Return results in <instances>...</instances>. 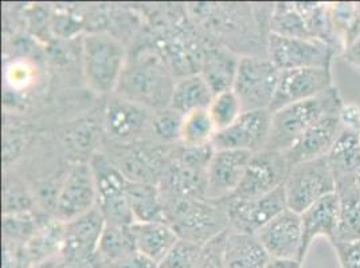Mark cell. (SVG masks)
Returning a JSON list of instances; mask_svg holds the SVG:
<instances>
[{
	"label": "cell",
	"mask_w": 360,
	"mask_h": 268,
	"mask_svg": "<svg viewBox=\"0 0 360 268\" xmlns=\"http://www.w3.org/2000/svg\"><path fill=\"white\" fill-rule=\"evenodd\" d=\"M343 100L336 86L315 98L289 105L271 113V123L266 149L286 152L302 134L326 116L340 110Z\"/></svg>",
	"instance_id": "1"
},
{
	"label": "cell",
	"mask_w": 360,
	"mask_h": 268,
	"mask_svg": "<svg viewBox=\"0 0 360 268\" xmlns=\"http://www.w3.org/2000/svg\"><path fill=\"white\" fill-rule=\"evenodd\" d=\"M82 63L90 88L97 93H110L119 86L125 50L116 38L108 34H90L84 39Z\"/></svg>",
	"instance_id": "2"
},
{
	"label": "cell",
	"mask_w": 360,
	"mask_h": 268,
	"mask_svg": "<svg viewBox=\"0 0 360 268\" xmlns=\"http://www.w3.org/2000/svg\"><path fill=\"white\" fill-rule=\"evenodd\" d=\"M174 86L171 76L158 60H139L124 69L117 88L121 98L162 110L169 107Z\"/></svg>",
	"instance_id": "3"
},
{
	"label": "cell",
	"mask_w": 360,
	"mask_h": 268,
	"mask_svg": "<svg viewBox=\"0 0 360 268\" xmlns=\"http://www.w3.org/2000/svg\"><path fill=\"white\" fill-rule=\"evenodd\" d=\"M286 206L302 213L316 201L336 192V180L327 157L305 161L290 168L284 182Z\"/></svg>",
	"instance_id": "4"
},
{
	"label": "cell",
	"mask_w": 360,
	"mask_h": 268,
	"mask_svg": "<svg viewBox=\"0 0 360 268\" xmlns=\"http://www.w3.org/2000/svg\"><path fill=\"white\" fill-rule=\"evenodd\" d=\"M167 219H171L169 225L178 232L179 238L193 240L202 246L227 229L229 224L227 209L224 212L206 204L203 199L187 197H178L171 209H165Z\"/></svg>",
	"instance_id": "5"
},
{
	"label": "cell",
	"mask_w": 360,
	"mask_h": 268,
	"mask_svg": "<svg viewBox=\"0 0 360 268\" xmlns=\"http://www.w3.org/2000/svg\"><path fill=\"white\" fill-rule=\"evenodd\" d=\"M280 73L268 55H248L240 58L233 90L240 100L243 112L269 110Z\"/></svg>",
	"instance_id": "6"
},
{
	"label": "cell",
	"mask_w": 360,
	"mask_h": 268,
	"mask_svg": "<svg viewBox=\"0 0 360 268\" xmlns=\"http://www.w3.org/2000/svg\"><path fill=\"white\" fill-rule=\"evenodd\" d=\"M89 165L96 184V207L103 213L106 223L121 225L135 223L127 199L128 179L101 153L94 154Z\"/></svg>",
	"instance_id": "7"
},
{
	"label": "cell",
	"mask_w": 360,
	"mask_h": 268,
	"mask_svg": "<svg viewBox=\"0 0 360 268\" xmlns=\"http://www.w3.org/2000/svg\"><path fill=\"white\" fill-rule=\"evenodd\" d=\"M266 55L280 70L307 67H330L336 50L312 38H285L268 34Z\"/></svg>",
	"instance_id": "8"
},
{
	"label": "cell",
	"mask_w": 360,
	"mask_h": 268,
	"mask_svg": "<svg viewBox=\"0 0 360 268\" xmlns=\"http://www.w3.org/2000/svg\"><path fill=\"white\" fill-rule=\"evenodd\" d=\"M290 166L283 152L253 153L238 189L230 199L249 200L270 194L285 182Z\"/></svg>",
	"instance_id": "9"
},
{
	"label": "cell",
	"mask_w": 360,
	"mask_h": 268,
	"mask_svg": "<svg viewBox=\"0 0 360 268\" xmlns=\"http://www.w3.org/2000/svg\"><path fill=\"white\" fill-rule=\"evenodd\" d=\"M333 86L330 67H307L281 72L269 112L274 113L289 105L315 98Z\"/></svg>",
	"instance_id": "10"
},
{
	"label": "cell",
	"mask_w": 360,
	"mask_h": 268,
	"mask_svg": "<svg viewBox=\"0 0 360 268\" xmlns=\"http://www.w3.org/2000/svg\"><path fill=\"white\" fill-rule=\"evenodd\" d=\"M271 113L268 109L242 112L237 121L225 130L217 132L212 147L215 150H246L258 153L266 149Z\"/></svg>",
	"instance_id": "11"
},
{
	"label": "cell",
	"mask_w": 360,
	"mask_h": 268,
	"mask_svg": "<svg viewBox=\"0 0 360 268\" xmlns=\"http://www.w3.org/2000/svg\"><path fill=\"white\" fill-rule=\"evenodd\" d=\"M286 208L284 185L257 199H230L227 206L229 225L236 232L255 235L264 225Z\"/></svg>",
	"instance_id": "12"
},
{
	"label": "cell",
	"mask_w": 360,
	"mask_h": 268,
	"mask_svg": "<svg viewBox=\"0 0 360 268\" xmlns=\"http://www.w3.org/2000/svg\"><path fill=\"white\" fill-rule=\"evenodd\" d=\"M257 239L268 253L270 259L300 260L302 246V224L300 213L286 208L257 234Z\"/></svg>",
	"instance_id": "13"
},
{
	"label": "cell",
	"mask_w": 360,
	"mask_h": 268,
	"mask_svg": "<svg viewBox=\"0 0 360 268\" xmlns=\"http://www.w3.org/2000/svg\"><path fill=\"white\" fill-rule=\"evenodd\" d=\"M96 203V184L90 165L72 166L57 197L58 217L69 223L94 208Z\"/></svg>",
	"instance_id": "14"
},
{
	"label": "cell",
	"mask_w": 360,
	"mask_h": 268,
	"mask_svg": "<svg viewBox=\"0 0 360 268\" xmlns=\"http://www.w3.org/2000/svg\"><path fill=\"white\" fill-rule=\"evenodd\" d=\"M105 223L100 209L94 207L85 215L66 224L62 241V253L66 259L75 263L90 262L96 253H98Z\"/></svg>",
	"instance_id": "15"
},
{
	"label": "cell",
	"mask_w": 360,
	"mask_h": 268,
	"mask_svg": "<svg viewBox=\"0 0 360 268\" xmlns=\"http://www.w3.org/2000/svg\"><path fill=\"white\" fill-rule=\"evenodd\" d=\"M252 156L246 150H215L207 168L206 199H230L236 194Z\"/></svg>",
	"instance_id": "16"
},
{
	"label": "cell",
	"mask_w": 360,
	"mask_h": 268,
	"mask_svg": "<svg viewBox=\"0 0 360 268\" xmlns=\"http://www.w3.org/2000/svg\"><path fill=\"white\" fill-rule=\"evenodd\" d=\"M342 132L339 112L326 116L301 135L297 142L284 152L289 166L327 157Z\"/></svg>",
	"instance_id": "17"
},
{
	"label": "cell",
	"mask_w": 360,
	"mask_h": 268,
	"mask_svg": "<svg viewBox=\"0 0 360 268\" xmlns=\"http://www.w3.org/2000/svg\"><path fill=\"white\" fill-rule=\"evenodd\" d=\"M340 199L338 194H328L321 200L316 201L309 208L301 213L302 224V246H301L300 262L302 263L308 250L311 248L316 238L324 236L333 243L338 224H339Z\"/></svg>",
	"instance_id": "18"
},
{
	"label": "cell",
	"mask_w": 360,
	"mask_h": 268,
	"mask_svg": "<svg viewBox=\"0 0 360 268\" xmlns=\"http://www.w3.org/2000/svg\"><path fill=\"white\" fill-rule=\"evenodd\" d=\"M136 251L155 260L158 264L179 240L178 232L167 222H135L131 224Z\"/></svg>",
	"instance_id": "19"
},
{
	"label": "cell",
	"mask_w": 360,
	"mask_h": 268,
	"mask_svg": "<svg viewBox=\"0 0 360 268\" xmlns=\"http://www.w3.org/2000/svg\"><path fill=\"white\" fill-rule=\"evenodd\" d=\"M270 256L255 235L229 231L226 239L225 268H265Z\"/></svg>",
	"instance_id": "20"
},
{
	"label": "cell",
	"mask_w": 360,
	"mask_h": 268,
	"mask_svg": "<svg viewBox=\"0 0 360 268\" xmlns=\"http://www.w3.org/2000/svg\"><path fill=\"white\" fill-rule=\"evenodd\" d=\"M336 194L340 199V210L333 243L360 240V188L358 177L339 181L336 184Z\"/></svg>",
	"instance_id": "21"
},
{
	"label": "cell",
	"mask_w": 360,
	"mask_h": 268,
	"mask_svg": "<svg viewBox=\"0 0 360 268\" xmlns=\"http://www.w3.org/2000/svg\"><path fill=\"white\" fill-rule=\"evenodd\" d=\"M147 122L148 113L144 106L121 97L108 105L106 129L116 138H129L140 133Z\"/></svg>",
	"instance_id": "22"
},
{
	"label": "cell",
	"mask_w": 360,
	"mask_h": 268,
	"mask_svg": "<svg viewBox=\"0 0 360 268\" xmlns=\"http://www.w3.org/2000/svg\"><path fill=\"white\" fill-rule=\"evenodd\" d=\"M127 199L135 222H165V203L153 184L128 180Z\"/></svg>",
	"instance_id": "23"
},
{
	"label": "cell",
	"mask_w": 360,
	"mask_h": 268,
	"mask_svg": "<svg viewBox=\"0 0 360 268\" xmlns=\"http://www.w3.org/2000/svg\"><path fill=\"white\" fill-rule=\"evenodd\" d=\"M336 184L356 179L360 173V134L343 130L327 154Z\"/></svg>",
	"instance_id": "24"
},
{
	"label": "cell",
	"mask_w": 360,
	"mask_h": 268,
	"mask_svg": "<svg viewBox=\"0 0 360 268\" xmlns=\"http://www.w3.org/2000/svg\"><path fill=\"white\" fill-rule=\"evenodd\" d=\"M212 98L214 94L202 74L188 75L175 83L169 107L186 116L195 110L209 109Z\"/></svg>",
	"instance_id": "25"
},
{
	"label": "cell",
	"mask_w": 360,
	"mask_h": 268,
	"mask_svg": "<svg viewBox=\"0 0 360 268\" xmlns=\"http://www.w3.org/2000/svg\"><path fill=\"white\" fill-rule=\"evenodd\" d=\"M238 62L231 53L222 48H212L206 54L203 60L202 76L210 86L214 95L227 90H233Z\"/></svg>",
	"instance_id": "26"
},
{
	"label": "cell",
	"mask_w": 360,
	"mask_h": 268,
	"mask_svg": "<svg viewBox=\"0 0 360 268\" xmlns=\"http://www.w3.org/2000/svg\"><path fill=\"white\" fill-rule=\"evenodd\" d=\"M135 251V240L131 231V225L105 223L98 246V253L103 257L116 264L121 259Z\"/></svg>",
	"instance_id": "27"
},
{
	"label": "cell",
	"mask_w": 360,
	"mask_h": 268,
	"mask_svg": "<svg viewBox=\"0 0 360 268\" xmlns=\"http://www.w3.org/2000/svg\"><path fill=\"white\" fill-rule=\"evenodd\" d=\"M269 34L285 38H311L296 3H277L273 6Z\"/></svg>",
	"instance_id": "28"
},
{
	"label": "cell",
	"mask_w": 360,
	"mask_h": 268,
	"mask_svg": "<svg viewBox=\"0 0 360 268\" xmlns=\"http://www.w3.org/2000/svg\"><path fill=\"white\" fill-rule=\"evenodd\" d=\"M217 132L209 109H200L183 116L180 141L184 147H203L212 142Z\"/></svg>",
	"instance_id": "29"
},
{
	"label": "cell",
	"mask_w": 360,
	"mask_h": 268,
	"mask_svg": "<svg viewBox=\"0 0 360 268\" xmlns=\"http://www.w3.org/2000/svg\"><path fill=\"white\" fill-rule=\"evenodd\" d=\"M242 105L234 90H227L214 95L212 102L209 106V113L218 132L225 130L230 125H233L242 114Z\"/></svg>",
	"instance_id": "30"
},
{
	"label": "cell",
	"mask_w": 360,
	"mask_h": 268,
	"mask_svg": "<svg viewBox=\"0 0 360 268\" xmlns=\"http://www.w3.org/2000/svg\"><path fill=\"white\" fill-rule=\"evenodd\" d=\"M202 253V244L179 238L159 263V268H195Z\"/></svg>",
	"instance_id": "31"
},
{
	"label": "cell",
	"mask_w": 360,
	"mask_h": 268,
	"mask_svg": "<svg viewBox=\"0 0 360 268\" xmlns=\"http://www.w3.org/2000/svg\"><path fill=\"white\" fill-rule=\"evenodd\" d=\"M183 116L172 107L158 110L152 119V128L155 134L167 142L178 141L181 133Z\"/></svg>",
	"instance_id": "32"
},
{
	"label": "cell",
	"mask_w": 360,
	"mask_h": 268,
	"mask_svg": "<svg viewBox=\"0 0 360 268\" xmlns=\"http://www.w3.org/2000/svg\"><path fill=\"white\" fill-rule=\"evenodd\" d=\"M227 235L229 228L202 246V253L196 262L195 268H225L224 256Z\"/></svg>",
	"instance_id": "33"
},
{
	"label": "cell",
	"mask_w": 360,
	"mask_h": 268,
	"mask_svg": "<svg viewBox=\"0 0 360 268\" xmlns=\"http://www.w3.org/2000/svg\"><path fill=\"white\" fill-rule=\"evenodd\" d=\"M340 268H360V240L333 243Z\"/></svg>",
	"instance_id": "34"
},
{
	"label": "cell",
	"mask_w": 360,
	"mask_h": 268,
	"mask_svg": "<svg viewBox=\"0 0 360 268\" xmlns=\"http://www.w3.org/2000/svg\"><path fill=\"white\" fill-rule=\"evenodd\" d=\"M339 121L343 130L360 134V105L343 102L339 110Z\"/></svg>",
	"instance_id": "35"
},
{
	"label": "cell",
	"mask_w": 360,
	"mask_h": 268,
	"mask_svg": "<svg viewBox=\"0 0 360 268\" xmlns=\"http://www.w3.org/2000/svg\"><path fill=\"white\" fill-rule=\"evenodd\" d=\"M115 266L116 268H159V264L155 260L139 251L121 259Z\"/></svg>",
	"instance_id": "36"
},
{
	"label": "cell",
	"mask_w": 360,
	"mask_h": 268,
	"mask_svg": "<svg viewBox=\"0 0 360 268\" xmlns=\"http://www.w3.org/2000/svg\"><path fill=\"white\" fill-rule=\"evenodd\" d=\"M32 232V227H31L30 220H14L11 222L8 217H6L4 220V234L13 238H25L26 234Z\"/></svg>",
	"instance_id": "37"
},
{
	"label": "cell",
	"mask_w": 360,
	"mask_h": 268,
	"mask_svg": "<svg viewBox=\"0 0 360 268\" xmlns=\"http://www.w3.org/2000/svg\"><path fill=\"white\" fill-rule=\"evenodd\" d=\"M345 57L347 62L360 69V34L351 45L345 47Z\"/></svg>",
	"instance_id": "38"
},
{
	"label": "cell",
	"mask_w": 360,
	"mask_h": 268,
	"mask_svg": "<svg viewBox=\"0 0 360 268\" xmlns=\"http://www.w3.org/2000/svg\"><path fill=\"white\" fill-rule=\"evenodd\" d=\"M302 263L297 259H270L265 268H301Z\"/></svg>",
	"instance_id": "39"
},
{
	"label": "cell",
	"mask_w": 360,
	"mask_h": 268,
	"mask_svg": "<svg viewBox=\"0 0 360 268\" xmlns=\"http://www.w3.org/2000/svg\"><path fill=\"white\" fill-rule=\"evenodd\" d=\"M34 268H57V266H56V263L53 262V260H50V259H47V260H45V262H41L37 267Z\"/></svg>",
	"instance_id": "40"
},
{
	"label": "cell",
	"mask_w": 360,
	"mask_h": 268,
	"mask_svg": "<svg viewBox=\"0 0 360 268\" xmlns=\"http://www.w3.org/2000/svg\"><path fill=\"white\" fill-rule=\"evenodd\" d=\"M358 185H359V188H360V173H359V175H358Z\"/></svg>",
	"instance_id": "41"
}]
</instances>
